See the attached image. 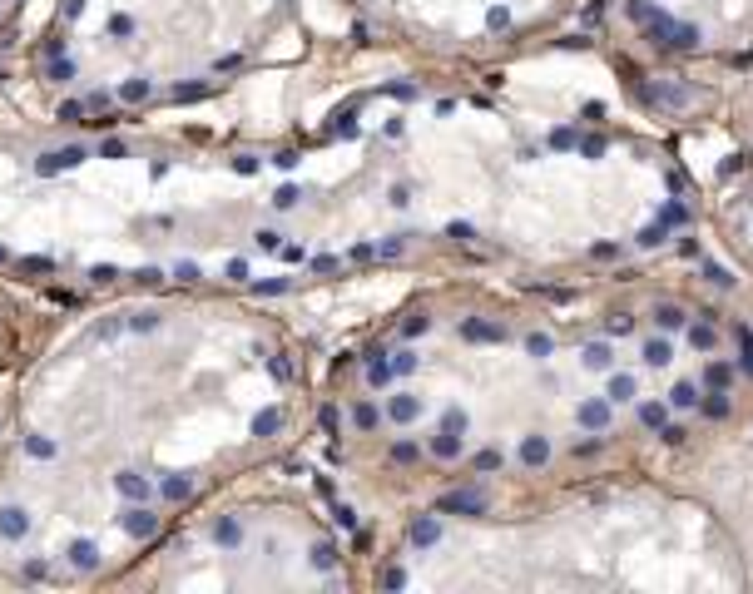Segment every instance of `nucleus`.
Returning a JSON list of instances; mask_svg holds the SVG:
<instances>
[{
    "label": "nucleus",
    "instance_id": "obj_1",
    "mask_svg": "<svg viewBox=\"0 0 753 594\" xmlns=\"http://www.w3.org/2000/svg\"><path fill=\"white\" fill-rule=\"evenodd\" d=\"M640 99H645V104H664V109H684V104H694V90H684V85H674V80H645V85H640Z\"/></svg>",
    "mask_w": 753,
    "mask_h": 594
},
{
    "label": "nucleus",
    "instance_id": "obj_2",
    "mask_svg": "<svg viewBox=\"0 0 753 594\" xmlns=\"http://www.w3.org/2000/svg\"><path fill=\"white\" fill-rule=\"evenodd\" d=\"M436 515H466V520H476V515H486V495H476V491H446L441 500H436Z\"/></svg>",
    "mask_w": 753,
    "mask_h": 594
},
{
    "label": "nucleus",
    "instance_id": "obj_3",
    "mask_svg": "<svg viewBox=\"0 0 753 594\" xmlns=\"http://www.w3.org/2000/svg\"><path fill=\"white\" fill-rule=\"evenodd\" d=\"M674 30H679V20L659 10L654 20H645V25H640V40H645V45H654V50H674Z\"/></svg>",
    "mask_w": 753,
    "mask_h": 594
},
{
    "label": "nucleus",
    "instance_id": "obj_4",
    "mask_svg": "<svg viewBox=\"0 0 753 594\" xmlns=\"http://www.w3.org/2000/svg\"><path fill=\"white\" fill-rule=\"evenodd\" d=\"M575 421L585 426V431H610V401H600V396H590V401H580L575 406Z\"/></svg>",
    "mask_w": 753,
    "mask_h": 594
},
{
    "label": "nucleus",
    "instance_id": "obj_5",
    "mask_svg": "<svg viewBox=\"0 0 753 594\" xmlns=\"http://www.w3.org/2000/svg\"><path fill=\"white\" fill-rule=\"evenodd\" d=\"M684 337H689V347H699V352H714V347H719V327H714L709 312H704V322H689Z\"/></svg>",
    "mask_w": 753,
    "mask_h": 594
},
{
    "label": "nucleus",
    "instance_id": "obj_6",
    "mask_svg": "<svg viewBox=\"0 0 753 594\" xmlns=\"http://www.w3.org/2000/svg\"><path fill=\"white\" fill-rule=\"evenodd\" d=\"M516 461H521V466H531V471H540V466L550 461V436H526V441H521V451H516Z\"/></svg>",
    "mask_w": 753,
    "mask_h": 594
},
{
    "label": "nucleus",
    "instance_id": "obj_7",
    "mask_svg": "<svg viewBox=\"0 0 753 594\" xmlns=\"http://www.w3.org/2000/svg\"><path fill=\"white\" fill-rule=\"evenodd\" d=\"M407 540H412L417 550L436 545V540H441V520H436V515H417V520H412V530H407Z\"/></svg>",
    "mask_w": 753,
    "mask_h": 594
},
{
    "label": "nucleus",
    "instance_id": "obj_8",
    "mask_svg": "<svg viewBox=\"0 0 753 594\" xmlns=\"http://www.w3.org/2000/svg\"><path fill=\"white\" fill-rule=\"evenodd\" d=\"M461 337H466V342H506V327H501V322H476V317H466V322H461Z\"/></svg>",
    "mask_w": 753,
    "mask_h": 594
},
{
    "label": "nucleus",
    "instance_id": "obj_9",
    "mask_svg": "<svg viewBox=\"0 0 753 594\" xmlns=\"http://www.w3.org/2000/svg\"><path fill=\"white\" fill-rule=\"evenodd\" d=\"M580 362H585L590 372H615V347H610V342H585Z\"/></svg>",
    "mask_w": 753,
    "mask_h": 594
},
{
    "label": "nucleus",
    "instance_id": "obj_10",
    "mask_svg": "<svg viewBox=\"0 0 753 594\" xmlns=\"http://www.w3.org/2000/svg\"><path fill=\"white\" fill-rule=\"evenodd\" d=\"M387 416H392V421H402V426H407V421H417V416H422V401H417V396H412V392H397V396H392V401H387Z\"/></svg>",
    "mask_w": 753,
    "mask_h": 594
},
{
    "label": "nucleus",
    "instance_id": "obj_11",
    "mask_svg": "<svg viewBox=\"0 0 753 594\" xmlns=\"http://www.w3.org/2000/svg\"><path fill=\"white\" fill-rule=\"evenodd\" d=\"M80 159H85V149H75V144H70V149H55V154H45V159H40V174H60V169H75Z\"/></svg>",
    "mask_w": 753,
    "mask_h": 594
},
{
    "label": "nucleus",
    "instance_id": "obj_12",
    "mask_svg": "<svg viewBox=\"0 0 753 594\" xmlns=\"http://www.w3.org/2000/svg\"><path fill=\"white\" fill-rule=\"evenodd\" d=\"M654 327H659V332H684V327H689V317H684V307L659 302V307H654Z\"/></svg>",
    "mask_w": 753,
    "mask_h": 594
},
{
    "label": "nucleus",
    "instance_id": "obj_13",
    "mask_svg": "<svg viewBox=\"0 0 753 594\" xmlns=\"http://www.w3.org/2000/svg\"><path fill=\"white\" fill-rule=\"evenodd\" d=\"M431 456H436V461H456V456H461V436L436 431V436H431Z\"/></svg>",
    "mask_w": 753,
    "mask_h": 594
},
{
    "label": "nucleus",
    "instance_id": "obj_14",
    "mask_svg": "<svg viewBox=\"0 0 753 594\" xmlns=\"http://www.w3.org/2000/svg\"><path fill=\"white\" fill-rule=\"evenodd\" d=\"M25 530H30L25 510H0V535H5V540H20Z\"/></svg>",
    "mask_w": 753,
    "mask_h": 594
},
{
    "label": "nucleus",
    "instance_id": "obj_15",
    "mask_svg": "<svg viewBox=\"0 0 753 594\" xmlns=\"http://www.w3.org/2000/svg\"><path fill=\"white\" fill-rule=\"evenodd\" d=\"M214 540H218V545H228V550H233V545H243V525H238L233 515H223V520L214 525Z\"/></svg>",
    "mask_w": 753,
    "mask_h": 594
},
{
    "label": "nucleus",
    "instance_id": "obj_16",
    "mask_svg": "<svg viewBox=\"0 0 753 594\" xmlns=\"http://www.w3.org/2000/svg\"><path fill=\"white\" fill-rule=\"evenodd\" d=\"M669 357H674L669 337H649V342H645V362H649V367H669Z\"/></svg>",
    "mask_w": 753,
    "mask_h": 594
},
{
    "label": "nucleus",
    "instance_id": "obj_17",
    "mask_svg": "<svg viewBox=\"0 0 753 594\" xmlns=\"http://www.w3.org/2000/svg\"><path fill=\"white\" fill-rule=\"evenodd\" d=\"M669 406H679V411L699 406V387H694V382H674V387H669Z\"/></svg>",
    "mask_w": 753,
    "mask_h": 594
},
{
    "label": "nucleus",
    "instance_id": "obj_18",
    "mask_svg": "<svg viewBox=\"0 0 753 594\" xmlns=\"http://www.w3.org/2000/svg\"><path fill=\"white\" fill-rule=\"evenodd\" d=\"M392 377H397V372H392V357H372V362H367V382H372V387H387Z\"/></svg>",
    "mask_w": 753,
    "mask_h": 594
},
{
    "label": "nucleus",
    "instance_id": "obj_19",
    "mask_svg": "<svg viewBox=\"0 0 753 594\" xmlns=\"http://www.w3.org/2000/svg\"><path fill=\"white\" fill-rule=\"evenodd\" d=\"M704 382H709L714 392H729V382H734V367H729V362H709V372H704Z\"/></svg>",
    "mask_w": 753,
    "mask_h": 594
},
{
    "label": "nucleus",
    "instance_id": "obj_20",
    "mask_svg": "<svg viewBox=\"0 0 753 594\" xmlns=\"http://www.w3.org/2000/svg\"><path fill=\"white\" fill-rule=\"evenodd\" d=\"M278 426H283V411H278V406H268V411L253 416V436H273Z\"/></svg>",
    "mask_w": 753,
    "mask_h": 594
},
{
    "label": "nucleus",
    "instance_id": "obj_21",
    "mask_svg": "<svg viewBox=\"0 0 753 594\" xmlns=\"http://www.w3.org/2000/svg\"><path fill=\"white\" fill-rule=\"evenodd\" d=\"M669 421V411H664V401H645L640 406V426H649V431H659Z\"/></svg>",
    "mask_w": 753,
    "mask_h": 594
},
{
    "label": "nucleus",
    "instance_id": "obj_22",
    "mask_svg": "<svg viewBox=\"0 0 753 594\" xmlns=\"http://www.w3.org/2000/svg\"><path fill=\"white\" fill-rule=\"evenodd\" d=\"M308 560H313V570H332V565H337V545H327V540H318V545L308 550Z\"/></svg>",
    "mask_w": 753,
    "mask_h": 594
},
{
    "label": "nucleus",
    "instance_id": "obj_23",
    "mask_svg": "<svg viewBox=\"0 0 753 594\" xmlns=\"http://www.w3.org/2000/svg\"><path fill=\"white\" fill-rule=\"evenodd\" d=\"M625 15H630L635 25H645V20L659 15V5H654V0H625Z\"/></svg>",
    "mask_w": 753,
    "mask_h": 594
},
{
    "label": "nucleus",
    "instance_id": "obj_24",
    "mask_svg": "<svg viewBox=\"0 0 753 594\" xmlns=\"http://www.w3.org/2000/svg\"><path fill=\"white\" fill-rule=\"evenodd\" d=\"M704 283H714V288H724V293H729L739 278H734L729 268H719V263H704Z\"/></svg>",
    "mask_w": 753,
    "mask_h": 594
},
{
    "label": "nucleus",
    "instance_id": "obj_25",
    "mask_svg": "<svg viewBox=\"0 0 753 594\" xmlns=\"http://www.w3.org/2000/svg\"><path fill=\"white\" fill-rule=\"evenodd\" d=\"M352 421H357V431H377V421H382V411H377L372 401H362V406L352 411Z\"/></svg>",
    "mask_w": 753,
    "mask_h": 594
},
{
    "label": "nucleus",
    "instance_id": "obj_26",
    "mask_svg": "<svg viewBox=\"0 0 753 594\" xmlns=\"http://www.w3.org/2000/svg\"><path fill=\"white\" fill-rule=\"evenodd\" d=\"M441 431L466 436V411H461V406H446V411H441Z\"/></svg>",
    "mask_w": 753,
    "mask_h": 594
},
{
    "label": "nucleus",
    "instance_id": "obj_27",
    "mask_svg": "<svg viewBox=\"0 0 753 594\" xmlns=\"http://www.w3.org/2000/svg\"><path fill=\"white\" fill-rule=\"evenodd\" d=\"M124 525H129L134 535H154V530H159V520H154L149 510H129V520H124Z\"/></svg>",
    "mask_w": 753,
    "mask_h": 594
},
{
    "label": "nucleus",
    "instance_id": "obj_28",
    "mask_svg": "<svg viewBox=\"0 0 753 594\" xmlns=\"http://www.w3.org/2000/svg\"><path fill=\"white\" fill-rule=\"evenodd\" d=\"M739 367L753 377V327H739Z\"/></svg>",
    "mask_w": 753,
    "mask_h": 594
},
{
    "label": "nucleus",
    "instance_id": "obj_29",
    "mask_svg": "<svg viewBox=\"0 0 753 594\" xmlns=\"http://www.w3.org/2000/svg\"><path fill=\"white\" fill-rule=\"evenodd\" d=\"M605 149H610L605 134H585V139H580V154H585V159H605Z\"/></svg>",
    "mask_w": 753,
    "mask_h": 594
},
{
    "label": "nucleus",
    "instance_id": "obj_30",
    "mask_svg": "<svg viewBox=\"0 0 753 594\" xmlns=\"http://www.w3.org/2000/svg\"><path fill=\"white\" fill-rule=\"evenodd\" d=\"M659 223H664V228H684V223H689V208H684V203H664Z\"/></svg>",
    "mask_w": 753,
    "mask_h": 594
},
{
    "label": "nucleus",
    "instance_id": "obj_31",
    "mask_svg": "<svg viewBox=\"0 0 753 594\" xmlns=\"http://www.w3.org/2000/svg\"><path fill=\"white\" fill-rule=\"evenodd\" d=\"M630 396H635V377H625V372L610 377V401H630Z\"/></svg>",
    "mask_w": 753,
    "mask_h": 594
},
{
    "label": "nucleus",
    "instance_id": "obj_32",
    "mask_svg": "<svg viewBox=\"0 0 753 594\" xmlns=\"http://www.w3.org/2000/svg\"><path fill=\"white\" fill-rule=\"evenodd\" d=\"M526 352H531V357H550V352H555V342H550L545 332H531V337H526Z\"/></svg>",
    "mask_w": 753,
    "mask_h": 594
},
{
    "label": "nucleus",
    "instance_id": "obj_33",
    "mask_svg": "<svg viewBox=\"0 0 753 594\" xmlns=\"http://www.w3.org/2000/svg\"><path fill=\"white\" fill-rule=\"evenodd\" d=\"M114 486H119L124 495H134V500H144V495H149V481H139V476H119Z\"/></svg>",
    "mask_w": 753,
    "mask_h": 594
},
{
    "label": "nucleus",
    "instance_id": "obj_34",
    "mask_svg": "<svg viewBox=\"0 0 753 594\" xmlns=\"http://www.w3.org/2000/svg\"><path fill=\"white\" fill-rule=\"evenodd\" d=\"M550 149H580V134L575 129H550Z\"/></svg>",
    "mask_w": 753,
    "mask_h": 594
},
{
    "label": "nucleus",
    "instance_id": "obj_35",
    "mask_svg": "<svg viewBox=\"0 0 753 594\" xmlns=\"http://www.w3.org/2000/svg\"><path fill=\"white\" fill-rule=\"evenodd\" d=\"M640 248H659L664 243V223H649V228H640V238H635Z\"/></svg>",
    "mask_w": 753,
    "mask_h": 594
},
{
    "label": "nucleus",
    "instance_id": "obj_36",
    "mask_svg": "<svg viewBox=\"0 0 753 594\" xmlns=\"http://www.w3.org/2000/svg\"><path fill=\"white\" fill-rule=\"evenodd\" d=\"M694 45H699V30H694V25H679V30H674V50H694Z\"/></svg>",
    "mask_w": 753,
    "mask_h": 594
},
{
    "label": "nucleus",
    "instance_id": "obj_37",
    "mask_svg": "<svg viewBox=\"0 0 753 594\" xmlns=\"http://www.w3.org/2000/svg\"><path fill=\"white\" fill-rule=\"evenodd\" d=\"M704 416L724 421V416H729V396H724V392H714V401H704Z\"/></svg>",
    "mask_w": 753,
    "mask_h": 594
},
{
    "label": "nucleus",
    "instance_id": "obj_38",
    "mask_svg": "<svg viewBox=\"0 0 753 594\" xmlns=\"http://www.w3.org/2000/svg\"><path fill=\"white\" fill-rule=\"evenodd\" d=\"M392 372H397V377L417 372V352H397V357H392Z\"/></svg>",
    "mask_w": 753,
    "mask_h": 594
},
{
    "label": "nucleus",
    "instance_id": "obj_39",
    "mask_svg": "<svg viewBox=\"0 0 753 594\" xmlns=\"http://www.w3.org/2000/svg\"><path fill=\"white\" fill-rule=\"evenodd\" d=\"M684 436H689V431H684V426H674V421H664V426H659V441H664V446H679Z\"/></svg>",
    "mask_w": 753,
    "mask_h": 594
},
{
    "label": "nucleus",
    "instance_id": "obj_40",
    "mask_svg": "<svg viewBox=\"0 0 753 594\" xmlns=\"http://www.w3.org/2000/svg\"><path fill=\"white\" fill-rule=\"evenodd\" d=\"M417 456H422V451H417V441H397V446H392V461H402V466H407V461H417Z\"/></svg>",
    "mask_w": 753,
    "mask_h": 594
},
{
    "label": "nucleus",
    "instance_id": "obj_41",
    "mask_svg": "<svg viewBox=\"0 0 753 594\" xmlns=\"http://www.w3.org/2000/svg\"><path fill=\"white\" fill-rule=\"evenodd\" d=\"M486 25H491V30H506V25H511V10H506V5H491Z\"/></svg>",
    "mask_w": 753,
    "mask_h": 594
},
{
    "label": "nucleus",
    "instance_id": "obj_42",
    "mask_svg": "<svg viewBox=\"0 0 753 594\" xmlns=\"http://www.w3.org/2000/svg\"><path fill=\"white\" fill-rule=\"evenodd\" d=\"M60 119L80 124V119H85V104H80V99H65V104H60Z\"/></svg>",
    "mask_w": 753,
    "mask_h": 594
},
{
    "label": "nucleus",
    "instance_id": "obj_43",
    "mask_svg": "<svg viewBox=\"0 0 753 594\" xmlns=\"http://www.w3.org/2000/svg\"><path fill=\"white\" fill-rule=\"evenodd\" d=\"M630 327H635V317H630V312H615V317H610V337H625Z\"/></svg>",
    "mask_w": 753,
    "mask_h": 594
},
{
    "label": "nucleus",
    "instance_id": "obj_44",
    "mask_svg": "<svg viewBox=\"0 0 753 594\" xmlns=\"http://www.w3.org/2000/svg\"><path fill=\"white\" fill-rule=\"evenodd\" d=\"M739 169H744V154H729V159H724V164H719V179H734V174H739Z\"/></svg>",
    "mask_w": 753,
    "mask_h": 594
},
{
    "label": "nucleus",
    "instance_id": "obj_45",
    "mask_svg": "<svg viewBox=\"0 0 753 594\" xmlns=\"http://www.w3.org/2000/svg\"><path fill=\"white\" fill-rule=\"evenodd\" d=\"M258 248H263V253H278V248H283V238H278L273 228H263V233H258Z\"/></svg>",
    "mask_w": 753,
    "mask_h": 594
},
{
    "label": "nucleus",
    "instance_id": "obj_46",
    "mask_svg": "<svg viewBox=\"0 0 753 594\" xmlns=\"http://www.w3.org/2000/svg\"><path fill=\"white\" fill-rule=\"evenodd\" d=\"M427 327H431V317H422V312H417V317H407V327H402V332H407V337H422Z\"/></svg>",
    "mask_w": 753,
    "mask_h": 594
},
{
    "label": "nucleus",
    "instance_id": "obj_47",
    "mask_svg": "<svg viewBox=\"0 0 753 594\" xmlns=\"http://www.w3.org/2000/svg\"><path fill=\"white\" fill-rule=\"evenodd\" d=\"M496 466H501V451H481L476 456V471H496Z\"/></svg>",
    "mask_w": 753,
    "mask_h": 594
},
{
    "label": "nucleus",
    "instance_id": "obj_48",
    "mask_svg": "<svg viewBox=\"0 0 753 594\" xmlns=\"http://www.w3.org/2000/svg\"><path fill=\"white\" fill-rule=\"evenodd\" d=\"M273 203H278V208H293V203H298V189H293V184H288V189H278Z\"/></svg>",
    "mask_w": 753,
    "mask_h": 594
},
{
    "label": "nucleus",
    "instance_id": "obj_49",
    "mask_svg": "<svg viewBox=\"0 0 753 594\" xmlns=\"http://www.w3.org/2000/svg\"><path fill=\"white\" fill-rule=\"evenodd\" d=\"M273 164H278V169H298V154H293V149H278Z\"/></svg>",
    "mask_w": 753,
    "mask_h": 594
},
{
    "label": "nucleus",
    "instance_id": "obj_50",
    "mask_svg": "<svg viewBox=\"0 0 753 594\" xmlns=\"http://www.w3.org/2000/svg\"><path fill=\"white\" fill-rule=\"evenodd\" d=\"M154 322H159V317H154V312H139V317H129V327H134V332H149V327H154Z\"/></svg>",
    "mask_w": 753,
    "mask_h": 594
},
{
    "label": "nucleus",
    "instance_id": "obj_51",
    "mask_svg": "<svg viewBox=\"0 0 753 594\" xmlns=\"http://www.w3.org/2000/svg\"><path fill=\"white\" fill-rule=\"evenodd\" d=\"M75 565L90 570V565H95V550H90V545H75Z\"/></svg>",
    "mask_w": 753,
    "mask_h": 594
},
{
    "label": "nucleus",
    "instance_id": "obj_52",
    "mask_svg": "<svg viewBox=\"0 0 753 594\" xmlns=\"http://www.w3.org/2000/svg\"><path fill=\"white\" fill-rule=\"evenodd\" d=\"M382 585H387V590H402V585H407V570H387Z\"/></svg>",
    "mask_w": 753,
    "mask_h": 594
},
{
    "label": "nucleus",
    "instance_id": "obj_53",
    "mask_svg": "<svg viewBox=\"0 0 753 594\" xmlns=\"http://www.w3.org/2000/svg\"><path fill=\"white\" fill-rule=\"evenodd\" d=\"M174 95H179V99H199V95H209V85H179Z\"/></svg>",
    "mask_w": 753,
    "mask_h": 594
},
{
    "label": "nucleus",
    "instance_id": "obj_54",
    "mask_svg": "<svg viewBox=\"0 0 753 594\" xmlns=\"http://www.w3.org/2000/svg\"><path fill=\"white\" fill-rule=\"evenodd\" d=\"M50 75H55V80H70V75H75V65H70V60H55V65H50Z\"/></svg>",
    "mask_w": 753,
    "mask_h": 594
},
{
    "label": "nucleus",
    "instance_id": "obj_55",
    "mask_svg": "<svg viewBox=\"0 0 753 594\" xmlns=\"http://www.w3.org/2000/svg\"><path fill=\"white\" fill-rule=\"evenodd\" d=\"M590 253H595V258H605V263H610V258H620V248H615V243H595Z\"/></svg>",
    "mask_w": 753,
    "mask_h": 594
},
{
    "label": "nucleus",
    "instance_id": "obj_56",
    "mask_svg": "<svg viewBox=\"0 0 753 594\" xmlns=\"http://www.w3.org/2000/svg\"><path fill=\"white\" fill-rule=\"evenodd\" d=\"M228 278H233V283H243V278H248V263H243V258H233V263H228Z\"/></svg>",
    "mask_w": 753,
    "mask_h": 594
},
{
    "label": "nucleus",
    "instance_id": "obj_57",
    "mask_svg": "<svg viewBox=\"0 0 753 594\" xmlns=\"http://www.w3.org/2000/svg\"><path fill=\"white\" fill-rule=\"evenodd\" d=\"M164 495H174V500H184V495H189V481H169V486H164Z\"/></svg>",
    "mask_w": 753,
    "mask_h": 594
},
{
    "label": "nucleus",
    "instance_id": "obj_58",
    "mask_svg": "<svg viewBox=\"0 0 753 594\" xmlns=\"http://www.w3.org/2000/svg\"><path fill=\"white\" fill-rule=\"evenodd\" d=\"M446 233H451V238H456V243H466V238H471V223H451V228H446Z\"/></svg>",
    "mask_w": 753,
    "mask_h": 594
},
{
    "label": "nucleus",
    "instance_id": "obj_59",
    "mask_svg": "<svg viewBox=\"0 0 753 594\" xmlns=\"http://www.w3.org/2000/svg\"><path fill=\"white\" fill-rule=\"evenodd\" d=\"M377 253H382V258H397V253H402V238H387V243H382Z\"/></svg>",
    "mask_w": 753,
    "mask_h": 594
},
{
    "label": "nucleus",
    "instance_id": "obj_60",
    "mask_svg": "<svg viewBox=\"0 0 753 594\" xmlns=\"http://www.w3.org/2000/svg\"><path fill=\"white\" fill-rule=\"evenodd\" d=\"M273 377H278V382H288V377H293V367H288L283 357H273Z\"/></svg>",
    "mask_w": 753,
    "mask_h": 594
},
{
    "label": "nucleus",
    "instance_id": "obj_61",
    "mask_svg": "<svg viewBox=\"0 0 753 594\" xmlns=\"http://www.w3.org/2000/svg\"><path fill=\"white\" fill-rule=\"evenodd\" d=\"M337 525H342V530H352V525H357V515H352L347 505H337Z\"/></svg>",
    "mask_w": 753,
    "mask_h": 594
},
{
    "label": "nucleus",
    "instance_id": "obj_62",
    "mask_svg": "<svg viewBox=\"0 0 753 594\" xmlns=\"http://www.w3.org/2000/svg\"><path fill=\"white\" fill-rule=\"evenodd\" d=\"M283 288H288L283 278H268V283H258V293H268V297H273V293H283Z\"/></svg>",
    "mask_w": 753,
    "mask_h": 594
},
{
    "label": "nucleus",
    "instance_id": "obj_63",
    "mask_svg": "<svg viewBox=\"0 0 753 594\" xmlns=\"http://www.w3.org/2000/svg\"><path fill=\"white\" fill-rule=\"evenodd\" d=\"M100 154H105V159H124V144H119V139H109V144L100 149Z\"/></svg>",
    "mask_w": 753,
    "mask_h": 594
},
{
    "label": "nucleus",
    "instance_id": "obj_64",
    "mask_svg": "<svg viewBox=\"0 0 753 594\" xmlns=\"http://www.w3.org/2000/svg\"><path fill=\"white\" fill-rule=\"evenodd\" d=\"M149 95V85H139V80H134V85H124V99H144Z\"/></svg>",
    "mask_w": 753,
    "mask_h": 594
}]
</instances>
